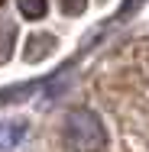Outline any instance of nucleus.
<instances>
[{
  "label": "nucleus",
  "instance_id": "obj_1",
  "mask_svg": "<svg viewBox=\"0 0 149 152\" xmlns=\"http://www.w3.org/2000/svg\"><path fill=\"white\" fill-rule=\"evenodd\" d=\"M62 139L71 152H101L107 146V129L101 117L88 110V107H75L65 113V126H62Z\"/></svg>",
  "mask_w": 149,
  "mask_h": 152
},
{
  "label": "nucleus",
  "instance_id": "obj_2",
  "mask_svg": "<svg viewBox=\"0 0 149 152\" xmlns=\"http://www.w3.org/2000/svg\"><path fill=\"white\" fill-rule=\"evenodd\" d=\"M26 136V120H3L0 123V152L3 149H16Z\"/></svg>",
  "mask_w": 149,
  "mask_h": 152
},
{
  "label": "nucleus",
  "instance_id": "obj_3",
  "mask_svg": "<svg viewBox=\"0 0 149 152\" xmlns=\"http://www.w3.org/2000/svg\"><path fill=\"white\" fill-rule=\"evenodd\" d=\"M13 39H16V26L10 20H3L0 23V61H10V55H13Z\"/></svg>",
  "mask_w": 149,
  "mask_h": 152
},
{
  "label": "nucleus",
  "instance_id": "obj_4",
  "mask_svg": "<svg viewBox=\"0 0 149 152\" xmlns=\"http://www.w3.org/2000/svg\"><path fill=\"white\" fill-rule=\"evenodd\" d=\"M16 7L26 20H42L46 10H49V0H16Z\"/></svg>",
  "mask_w": 149,
  "mask_h": 152
},
{
  "label": "nucleus",
  "instance_id": "obj_5",
  "mask_svg": "<svg viewBox=\"0 0 149 152\" xmlns=\"http://www.w3.org/2000/svg\"><path fill=\"white\" fill-rule=\"evenodd\" d=\"M52 36H32L29 39V45H39V49H26V58L29 61H39V58H46L49 52H52Z\"/></svg>",
  "mask_w": 149,
  "mask_h": 152
},
{
  "label": "nucleus",
  "instance_id": "obj_6",
  "mask_svg": "<svg viewBox=\"0 0 149 152\" xmlns=\"http://www.w3.org/2000/svg\"><path fill=\"white\" fill-rule=\"evenodd\" d=\"M59 3H62V13H68V16H81L88 10V0H59Z\"/></svg>",
  "mask_w": 149,
  "mask_h": 152
},
{
  "label": "nucleus",
  "instance_id": "obj_7",
  "mask_svg": "<svg viewBox=\"0 0 149 152\" xmlns=\"http://www.w3.org/2000/svg\"><path fill=\"white\" fill-rule=\"evenodd\" d=\"M143 3H146V0H123V3H120V10H117V20H130Z\"/></svg>",
  "mask_w": 149,
  "mask_h": 152
}]
</instances>
